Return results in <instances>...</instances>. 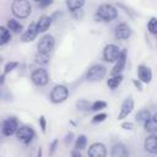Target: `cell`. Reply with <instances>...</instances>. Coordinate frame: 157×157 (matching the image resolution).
Segmentation results:
<instances>
[{
  "label": "cell",
  "instance_id": "cell-31",
  "mask_svg": "<svg viewBox=\"0 0 157 157\" xmlns=\"http://www.w3.org/2000/svg\"><path fill=\"white\" fill-rule=\"evenodd\" d=\"M107 119V114L105 113H98V114H96L93 118H92V124H98V123H102V121H104Z\"/></svg>",
  "mask_w": 157,
  "mask_h": 157
},
{
  "label": "cell",
  "instance_id": "cell-2",
  "mask_svg": "<svg viewBox=\"0 0 157 157\" xmlns=\"http://www.w3.org/2000/svg\"><path fill=\"white\" fill-rule=\"evenodd\" d=\"M118 16V10L110 4H102L97 12H96V21H104V22H110Z\"/></svg>",
  "mask_w": 157,
  "mask_h": 157
},
{
  "label": "cell",
  "instance_id": "cell-24",
  "mask_svg": "<svg viewBox=\"0 0 157 157\" xmlns=\"http://www.w3.org/2000/svg\"><path fill=\"white\" fill-rule=\"evenodd\" d=\"M85 2H86V0H66V6L70 11H74V10L82 9Z\"/></svg>",
  "mask_w": 157,
  "mask_h": 157
},
{
  "label": "cell",
  "instance_id": "cell-17",
  "mask_svg": "<svg viewBox=\"0 0 157 157\" xmlns=\"http://www.w3.org/2000/svg\"><path fill=\"white\" fill-rule=\"evenodd\" d=\"M144 147L150 153H157V136L156 134H151L148 137H146L144 142Z\"/></svg>",
  "mask_w": 157,
  "mask_h": 157
},
{
  "label": "cell",
  "instance_id": "cell-13",
  "mask_svg": "<svg viewBox=\"0 0 157 157\" xmlns=\"http://www.w3.org/2000/svg\"><path fill=\"white\" fill-rule=\"evenodd\" d=\"M87 153L91 157H104L107 155V148L102 142H94L90 146Z\"/></svg>",
  "mask_w": 157,
  "mask_h": 157
},
{
  "label": "cell",
  "instance_id": "cell-5",
  "mask_svg": "<svg viewBox=\"0 0 157 157\" xmlns=\"http://www.w3.org/2000/svg\"><path fill=\"white\" fill-rule=\"evenodd\" d=\"M16 136H17V140L25 145L29 144L33 137H34V130L32 126H28V125H22V126H18V129L16 130Z\"/></svg>",
  "mask_w": 157,
  "mask_h": 157
},
{
  "label": "cell",
  "instance_id": "cell-15",
  "mask_svg": "<svg viewBox=\"0 0 157 157\" xmlns=\"http://www.w3.org/2000/svg\"><path fill=\"white\" fill-rule=\"evenodd\" d=\"M125 64H126V50H121L119 58L115 61V65L113 67V70L110 71L112 75H119L123 72V70L125 69Z\"/></svg>",
  "mask_w": 157,
  "mask_h": 157
},
{
  "label": "cell",
  "instance_id": "cell-25",
  "mask_svg": "<svg viewBox=\"0 0 157 157\" xmlns=\"http://www.w3.org/2000/svg\"><path fill=\"white\" fill-rule=\"evenodd\" d=\"M34 60H36V63H38L40 65H45V64L49 63L50 55L47 54V53H39V52H37V54L34 56Z\"/></svg>",
  "mask_w": 157,
  "mask_h": 157
},
{
  "label": "cell",
  "instance_id": "cell-23",
  "mask_svg": "<svg viewBox=\"0 0 157 157\" xmlns=\"http://www.w3.org/2000/svg\"><path fill=\"white\" fill-rule=\"evenodd\" d=\"M150 117H151V112H150L148 109H141V110H139V112L136 113L135 119H136V121H137V123L144 124V123H145Z\"/></svg>",
  "mask_w": 157,
  "mask_h": 157
},
{
  "label": "cell",
  "instance_id": "cell-38",
  "mask_svg": "<svg viewBox=\"0 0 157 157\" xmlns=\"http://www.w3.org/2000/svg\"><path fill=\"white\" fill-rule=\"evenodd\" d=\"M71 156H77V157H81V153H80V150H76V151H72V152H71Z\"/></svg>",
  "mask_w": 157,
  "mask_h": 157
},
{
  "label": "cell",
  "instance_id": "cell-11",
  "mask_svg": "<svg viewBox=\"0 0 157 157\" xmlns=\"http://www.w3.org/2000/svg\"><path fill=\"white\" fill-rule=\"evenodd\" d=\"M131 33H132V31H131V28H130V26L128 23H120V25H118L117 28H115V32H114L115 38L117 39H120V40H125L128 38H130Z\"/></svg>",
  "mask_w": 157,
  "mask_h": 157
},
{
  "label": "cell",
  "instance_id": "cell-4",
  "mask_svg": "<svg viewBox=\"0 0 157 157\" xmlns=\"http://www.w3.org/2000/svg\"><path fill=\"white\" fill-rule=\"evenodd\" d=\"M107 74V69L103 65H93L88 69L86 72V80L91 82H97L101 81Z\"/></svg>",
  "mask_w": 157,
  "mask_h": 157
},
{
  "label": "cell",
  "instance_id": "cell-6",
  "mask_svg": "<svg viewBox=\"0 0 157 157\" xmlns=\"http://www.w3.org/2000/svg\"><path fill=\"white\" fill-rule=\"evenodd\" d=\"M54 45H55V39H54V37L50 36V34H45V36H43V37L39 39L37 48H38V52H39V53L50 54V52L53 50Z\"/></svg>",
  "mask_w": 157,
  "mask_h": 157
},
{
  "label": "cell",
  "instance_id": "cell-21",
  "mask_svg": "<svg viewBox=\"0 0 157 157\" xmlns=\"http://www.w3.org/2000/svg\"><path fill=\"white\" fill-rule=\"evenodd\" d=\"M121 81H123V75L121 74H119V75H112V77L108 78V81H107V86L110 90H115L121 83Z\"/></svg>",
  "mask_w": 157,
  "mask_h": 157
},
{
  "label": "cell",
  "instance_id": "cell-28",
  "mask_svg": "<svg viewBox=\"0 0 157 157\" xmlns=\"http://www.w3.org/2000/svg\"><path fill=\"white\" fill-rule=\"evenodd\" d=\"M107 107V103L104 101H96L93 103H91V110L93 112H99L102 109H104Z\"/></svg>",
  "mask_w": 157,
  "mask_h": 157
},
{
  "label": "cell",
  "instance_id": "cell-16",
  "mask_svg": "<svg viewBox=\"0 0 157 157\" xmlns=\"http://www.w3.org/2000/svg\"><path fill=\"white\" fill-rule=\"evenodd\" d=\"M52 21L53 18L48 15H43L39 17V20L36 22V26H37V31L38 33H42V32H45L47 29H49L50 25H52Z\"/></svg>",
  "mask_w": 157,
  "mask_h": 157
},
{
  "label": "cell",
  "instance_id": "cell-40",
  "mask_svg": "<svg viewBox=\"0 0 157 157\" xmlns=\"http://www.w3.org/2000/svg\"><path fill=\"white\" fill-rule=\"evenodd\" d=\"M34 1H36V2H39V1H40V0H34Z\"/></svg>",
  "mask_w": 157,
  "mask_h": 157
},
{
  "label": "cell",
  "instance_id": "cell-30",
  "mask_svg": "<svg viewBox=\"0 0 157 157\" xmlns=\"http://www.w3.org/2000/svg\"><path fill=\"white\" fill-rule=\"evenodd\" d=\"M17 66H18V63H17V61H10V63H7V64L5 65V67H4V74L6 75V74L11 72V71L15 70Z\"/></svg>",
  "mask_w": 157,
  "mask_h": 157
},
{
  "label": "cell",
  "instance_id": "cell-18",
  "mask_svg": "<svg viewBox=\"0 0 157 157\" xmlns=\"http://www.w3.org/2000/svg\"><path fill=\"white\" fill-rule=\"evenodd\" d=\"M110 155H112V157H126V156H129V151L125 147V145L119 142V144L113 145Z\"/></svg>",
  "mask_w": 157,
  "mask_h": 157
},
{
  "label": "cell",
  "instance_id": "cell-39",
  "mask_svg": "<svg viewBox=\"0 0 157 157\" xmlns=\"http://www.w3.org/2000/svg\"><path fill=\"white\" fill-rule=\"evenodd\" d=\"M71 137H72V132H70L69 135H66V139H65V142L67 144V142H70L71 141Z\"/></svg>",
  "mask_w": 157,
  "mask_h": 157
},
{
  "label": "cell",
  "instance_id": "cell-12",
  "mask_svg": "<svg viewBox=\"0 0 157 157\" xmlns=\"http://www.w3.org/2000/svg\"><path fill=\"white\" fill-rule=\"evenodd\" d=\"M137 76H139V81H141L142 83H150L152 80V71L148 66L141 64L137 67Z\"/></svg>",
  "mask_w": 157,
  "mask_h": 157
},
{
  "label": "cell",
  "instance_id": "cell-35",
  "mask_svg": "<svg viewBox=\"0 0 157 157\" xmlns=\"http://www.w3.org/2000/svg\"><path fill=\"white\" fill-rule=\"evenodd\" d=\"M38 4H39L40 7H47V6H49L50 4H53V0H40Z\"/></svg>",
  "mask_w": 157,
  "mask_h": 157
},
{
  "label": "cell",
  "instance_id": "cell-8",
  "mask_svg": "<svg viewBox=\"0 0 157 157\" xmlns=\"http://www.w3.org/2000/svg\"><path fill=\"white\" fill-rule=\"evenodd\" d=\"M31 80L36 86H45L49 81V75L45 69H36L31 74Z\"/></svg>",
  "mask_w": 157,
  "mask_h": 157
},
{
  "label": "cell",
  "instance_id": "cell-33",
  "mask_svg": "<svg viewBox=\"0 0 157 157\" xmlns=\"http://www.w3.org/2000/svg\"><path fill=\"white\" fill-rule=\"evenodd\" d=\"M39 125H40V129L43 132H45V128H47V121H45V118L44 115H40L39 118Z\"/></svg>",
  "mask_w": 157,
  "mask_h": 157
},
{
  "label": "cell",
  "instance_id": "cell-7",
  "mask_svg": "<svg viewBox=\"0 0 157 157\" xmlns=\"http://www.w3.org/2000/svg\"><path fill=\"white\" fill-rule=\"evenodd\" d=\"M120 49H119V47L118 45H115V44H107L105 47H104V49H103V59L105 60V61H108V63H115L117 61V59L119 58V55H120Z\"/></svg>",
  "mask_w": 157,
  "mask_h": 157
},
{
  "label": "cell",
  "instance_id": "cell-9",
  "mask_svg": "<svg viewBox=\"0 0 157 157\" xmlns=\"http://www.w3.org/2000/svg\"><path fill=\"white\" fill-rule=\"evenodd\" d=\"M18 129V121L15 117H10L6 120H4L2 123V128L1 131L5 136H11L13 134H16V130Z\"/></svg>",
  "mask_w": 157,
  "mask_h": 157
},
{
  "label": "cell",
  "instance_id": "cell-29",
  "mask_svg": "<svg viewBox=\"0 0 157 157\" xmlns=\"http://www.w3.org/2000/svg\"><path fill=\"white\" fill-rule=\"evenodd\" d=\"M76 105H77V108H78L80 110H88V109H91V102H88V101H86V99H80V101H77Z\"/></svg>",
  "mask_w": 157,
  "mask_h": 157
},
{
  "label": "cell",
  "instance_id": "cell-10",
  "mask_svg": "<svg viewBox=\"0 0 157 157\" xmlns=\"http://www.w3.org/2000/svg\"><path fill=\"white\" fill-rule=\"evenodd\" d=\"M134 109V99L132 97H128L123 101L121 105H120V110H119V114H118V119H124L126 118Z\"/></svg>",
  "mask_w": 157,
  "mask_h": 157
},
{
  "label": "cell",
  "instance_id": "cell-37",
  "mask_svg": "<svg viewBox=\"0 0 157 157\" xmlns=\"http://www.w3.org/2000/svg\"><path fill=\"white\" fill-rule=\"evenodd\" d=\"M132 82H134V85H135V86H136V87H137L140 91L142 90V87H141V81H136V80H134Z\"/></svg>",
  "mask_w": 157,
  "mask_h": 157
},
{
  "label": "cell",
  "instance_id": "cell-36",
  "mask_svg": "<svg viewBox=\"0 0 157 157\" xmlns=\"http://www.w3.org/2000/svg\"><path fill=\"white\" fill-rule=\"evenodd\" d=\"M56 145H58V140H54V141L52 142V145H50V151H49V153H50V155H53V153H54Z\"/></svg>",
  "mask_w": 157,
  "mask_h": 157
},
{
  "label": "cell",
  "instance_id": "cell-20",
  "mask_svg": "<svg viewBox=\"0 0 157 157\" xmlns=\"http://www.w3.org/2000/svg\"><path fill=\"white\" fill-rule=\"evenodd\" d=\"M6 27H7V29H9L10 32H12V33H20V32H22V25H21L17 20H13V18H10V20L7 21Z\"/></svg>",
  "mask_w": 157,
  "mask_h": 157
},
{
  "label": "cell",
  "instance_id": "cell-22",
  "mask_svg": "<svg viewBox=\"0 0 157 157\" xmlns=\"http://www.w3.org/2000/svg\"><path fill=\"white\" fill-rule=\"evenodd\" d=\"M11 39V32L7 29V27L0 26V45L6 44Z\"/></svg>",
  "mask_w": 157,
  "mask_h": 157
},
{
  "label": "cell",
  "instance_id": "cell-27",
  "mask_svg": "<svg viewBox=\"0 0 157 157\" xmlns=\"http://www.w3.org/2000/svg\"><path fill=\"white\" fill-rule=\"evenodd\" d=\"M147 29L150 33L157 34V18L156 17H151V20L147 23Z\"/></svg>",
  "mask_w": 157,
  "mask_h": 157
},
{
  "label": "cell",
  "instance_id": "cell-26",
  "mask_svg": "<svg viewBox=\"0 0 157 157\" xmlns=\"http://www.w3.org/2000/svg\"><path fill=\"white\" fill-rule=\"evenodd\" d=\"M87 145V137L85 135H78V137L75 141V148L76 150H83Z\"/></svg>",
  "mask_w": 157,
  "mask_h": 157
},
{
  "label": "cell",
  "instance_id": "cell-14",
  "mask_svg": "<svg viewBox=\"0 0 157 157\" xmlns=\"http://www.w3.org/2000/svg\"><path fill=\"white\" fill-rule=\"evenodd\" d=\"M37 34H38L37 26H36V22H33V23H31V25L25 29V32H23L22 36H21V39H22V42L28 43V42L34 40L36 37H37Z\"/></svg>",
  "mask_w": 157,
  "mask_h": 157
},
{
  "label": "cell",
  "instance_id": "cell-1",
  "mask_svg": "<svg viewBox=\"0 0 157 157\" xmlns=\"http://www.w3.org/2000/svg\"><path fill=\"white\" fill-rule=\"evenodd\" d=\"M32 6L28 0H13L11 4V12L17 18H26L29 16Z\"/></svg>",
  "mask_w": 157,
  "mask_h": 157
},
{
  "label": "cell",
  "instance_id": "cell-19",
  "mask_svg": "<svg viewBox=\"0 0 157 157\" xmlns=\"http://www.w3.org/2000/svg\"><path fill=\"white\" fill-rule=\"evenodd\" d=\"M145 130L148 131L150 134H156L157 131V115L156 114H151V117L144 123Z\"/></svg>",
  "mask_w": 157,
  "mask_h": 157
},
{
  "label": "cell",
  "instance_id": "cell-3",
  "mask_svg": "<svg viewBox=\"0 0 157 157\" xmlns=\"http://www.w3.org/2000/svg\"><path fill=\"white\" fill-rule=\"evenodd\" d=\"M69 97V90L66 86L64 85H56L53 87V90L50 91V101L55 104H59V103H63Z\"/></svg>",
  "mask_w": 157,
  "mask_h": 157
},
{
  "label": "cell",
  "instance_id": "cell-32",
  "mask_svg": "<svg viewBox=\"0 0 157 157\" xmlns=\"http://www.w3.org/2000/svg\"><path fill=\"white\" fill-rule=\"evenodd\" d=\"M71 13H72V17L76 18V20H80V18H82V16H83V12H82L81 9L74 10V11H71Z\"/></svg>",
  "mask_w": 157,
  "mask_h": 157
},
{
  "label": "cell",
  "instance_id": "cell-34",
  "mask_svg": "<svg viewBox=\"0 0 157 157\" xmlns=\"http://www.w3.org/2000/svg\"><path fill=\"white\" fill-rule=\"evenodd\" d=\"M123 129H125V130H132L134 129V123H130V121H124V123H121V125H120Z\"/></svg>",
  "mask_w": 157,
  "mask_h": 157
}]
</instances>
